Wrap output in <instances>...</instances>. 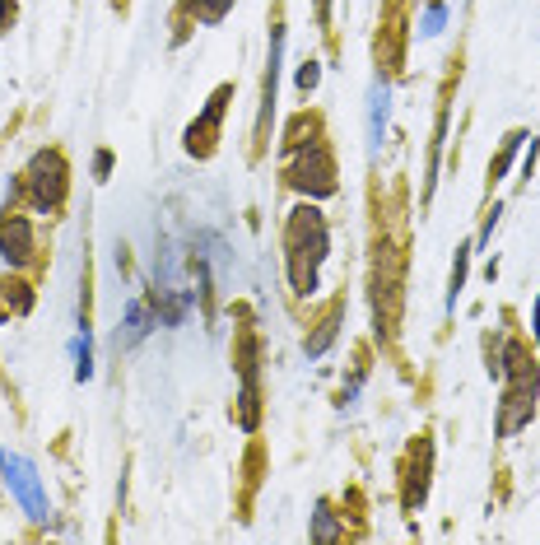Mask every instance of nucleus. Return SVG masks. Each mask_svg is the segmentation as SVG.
<instances>
[{
	"label": "nucleus",
	"instance_id": "nucleus-1",
	"mask_svg": "<svg viewBox=\"0 0 540 545\" xmlns=\"http://www.w3.org/2000/svg\"><path fill=\"white\" fill-rule=\"evenodd\" d=\"M326 219L317 205H298L289 224H284V266H289V289L298 299H312L317 294V271L326 261Z\"/></svg>",
	"mask_w": 540,
	"mask_h": 545
},
{
	"label": "nucleus",
	"instance_id": "nucleus-2",
	"mask_svg": "<svg viewBox=\"0 0 540 545\" xmlns=\"http://www.w3.org/2000/svg\"><path fill=\"white\" fill-rule=\"evenodd\" d=\"M294 159H289V187L303 191L308 201H322L336 191V159L326 150V140H303L294 145Z\"/></svg>",
	"mask_w": 540,
	"mask_h": 545
},
{
	"label": "nucleus",
	"instance_id": "nucleus-3",
	"mask_svg": "<svg viewBox=\"0 0 540 545\" xmlns=\"http://www.w3.org/2000/svg\"><path fill=\"white\" fill-rule=\"evenodd\" d=\"M24 187H28V205H33L38 215H52V210H61V201H66V187H70L66 159H61L56 150H38V154H33V164H28V173H24Z\"/></svg>",
	"mask_w": 540,
	"mask_h": 545
},
{
	"label": "nucleus",
	"instance_id": "nucleus-4",
	"mask_svg": "<svg viewBox=\"0 0 540 545\" xmlns=\"http://www.w3.org/2000/svg\"><path fill=\"white\" fill-rule=\"evenodd\" d=\"M0 466H5V485L14 490V499L24 504L28 518H47V499H42V485H38V471L24 462V457H14V452H0Z\"/></svg>",
	"mask_w": 540,
	"mask_h": 545
},
{
	"label": "nucleus",
	"instance_id": "nucleus-5",
	"mask_svg": "<svg viewBox=\"0 0 540 545\" xmlns=\"http://www.w3.org/2000/svg\"><path fill=\"white\" fill-rule=\"evenodd\" d=\"M229 98H233V84H219L215 98L205 103V112L187 126V154H201V159H205V154L215 150V140H219V122H224V108H229Z\"/></svg>",
	"mask_w": 540,
	"mask_h": 545
},
{
	"label": "nucleus",
	"instance_id": "nucleus-6",
	"mask_svg": "<svg viewBox=\"0 0 540 545\" xmlns=\"http://www.w3.org/2000/svg\"><path fill=\"white\" fill-rule=\"evenodd\" d=\"M280 56H284V28L270 24V61H266V80H261V117H257L261 145H266L270 117H275V94H280Z\"/></svg>",
	"mask_w": 540,
	"mask_h": 545
},
{
	"label": "nucleus",
	"instance_id": "nucleus-7",
	"mask_svg": "<svg viewBox=\"0 0 540 545\" xmlns=\"http://www.w3.org/2000/svg\"><path fill=\"white\" fill-rule=\"evenodd\" d=\"M33 252H38V243H33V224H28L24 215L0 219V257L10 261V266H28Z\"/></svg>",
	"mask_w": 540,
	"mask_h": 545
},
{
	"label": "nucleus",
	"instance_id": "nucleus-8",
	"mask_svg": "<svg viewBox=\"0 0 540 545\" xmlns=\"http://www.w3.org/2000/svg\"><path fill=\"white\" fill-rule=\"evenodd\" d=\"M429 466H433V448H429V438H419L415 448H410V462H405V494H401L410 513L429 499Z\"/></svg>",
	"mask_w": 540,
	"mask_h": 545
},
{
	"label": "nucleus",
	"instance_id": "nucleus-9",
	"mask_svg": "<svg viewBox=\"0 0 540 545\" xmlns=\"http://www.w3.org/2000/svg\"><path fill=\"white\" fill-rule=\"evenodd\" d=\"M373 108H368V140H373V150H382V131H387V103H392V89L387 80L373 84V98H368Z\"/></svg>",
	"mask_w": 540,
	"mask_h": 545
},
{
	"label": "nucleus",
	"instance_id": "nucleus-10",
	"mask_svg": "<svg viewBox=\"0 0 540 545\" xmlns=\"http://www.w3.org/2000/svg\"><path fill=\"white\" fill-rule=\"evenodd\" d=\"M149 322H154V308H149L145 299H135L131 308H126V331L117 336V345H140L149 336Z\"/></svg>",
	"mask_w": 540,
	"mask_h": 545
},
{
	"label": "nucleus",
	"instance_id": "nucleus-11",
	"mask_svg": "<svg viewBox=\"0 0 540 545\" xmlns=\"http://www.w3.org/2000/svg\"><path fill=\"white\" fill-rule=\"evenodd\" d=\"M182 10L196 14V24H219L229 14V0H182Z\"/></svg>",
	"mask_w": 540,
	"mask_h": 545
},
{
	"label": "nucleus",
	"instance_id": "nucleus-12",
	"mask_svg": "<svg viewBox=\"0 0 540 545\" xmlns=\"http://www.w3.org/2000/svg\"><path fill=\"white\" fill-rule=\"evenodd\" d=\"M522 140H527V131H513V136L503 140V150H499V159H494V164H489V178L499 182L503 173H508V168H513V159H517V150H522Z\"/></svg>",
	"mask_w": 540,
	"mask_h": 545
},
{
	"label": "nucleus",
	"instance_id": "nucleus-13",
	"mask_svg": "<svg viewBox=\"0 0 540 545\" xmlns=\"http://www.w3.org/2000/svg\"><path fill=\"white\" fill-rule=\"evenodd\" d=\"M336 327H340V317L331 313V317L322 322V327L312 331V336H308V359H322L326 350H331V341H336Z\"/></svg>",
	"mask_w": 540,
	"mask_h": 545
},
{
	"label": "nucleus",
	"instance_id": "nucleus-14",
	"mask_svg": "<svg viewBox=\"0 0 540 545\" xmlns=\"http://www.w3.org/2000/svg\"><path fill=\"white\" fill-rule=\"evenodd\" d=\"M466 271H471V247H457V266H452V285H447V308H457V294L466 289Z\"/></svg>",
	"mask_w": 540,
	"mask_h": 545
},
{
	"label": "nucleus",
	"instance_id": "nucleus-15",
	"mask_svg": "<svg viewBox=\"0 0 540 545\" xmlns=\"http://www.w3.org/2000/svg\"><path fill=\"white\" fill-rule=\"evenodd\" d=\"M312 536L317 541H340V527H336V513H331V504H317V518H312Z\"/></svg>",
	"mask_w": 540,
	"mask_h": 545
},
{
	"label": "nucleus",
	"instance_id": "nucleus-16",
	"mask_svg": "<svg viewBox=\"0 0 540 545\" xmlns=\"http://www.w3.org/2000/svg\"><path fill=\"white\" fill-rule=\"evenodd\" d=\"M75 378L89 382L94 378V350H89V327L80 331V341H75Z\"/></svg>",
	"mask_w": 540,
	"mask_h": 545
},
{
	"label": "nucleus",
	"instance_id": "nucleus-17",
	"mask_svg": "<svg viewBox=\"0 0 540 545\" xmlns=\"http://www.w3.org/2000/svg\"><path fill=\"white\" fill-rule=\"evenodd\" d=\"M317 80H322V70H317V61H308V66H298V89H303V94H312V89H317Z\"/></svg>",
	"mask_w": 540,
	"mask_h": 545
},
{
	"label": "nucleus",
	"instance_id": "nucleus-18",
	"mask_svg": "<svg viewBox=\"0 0 540 545\" xmlns=\"http://www.w3.org/2000/svg\"><path fill=\"white\" fill-rule=\"evenodd\" d=\"M443 28V5H429V14H424V33H438Z\"/></svg>",
	"mask_w": 540,
	"mask_h": 545
},
{
	"label": "nucleus",
	"instance_id": "nucleus-19",
	"mask_svg": "<svg viewBox=\"0 0 540 545\" xmlns=\"http://www.w3.org/2000/svg\"><path fill=\"white\" fill-rule=\"evenodd\" d=\"M94 173H98V178H108V173H112V154H108V150H98V159H94Z\"/></svg>",
	"mask_w": 540,
	"mask_h": 545
},
{
	"label": "nucleus",
	"instance_id": "nucleus-20",
	"mask_svg": "<svg viewBox=\"0 0 540 545\" xmlns=\"http://www.w3.org/2000/svg\"><path fill=\"white\" fill-rule=\"evenodd\" d=\"M443 126H447V112L438 117V140H443ZM433 173H438V145H433V164H429V187H433Z\"/></svg>",
	"mask_w": 540,
	"mask_h": 545
},
{
	"label": "nucleus",
	"instance_id": "nucleus-21",
	"mask_svg": "<svg viewBox=\"0 0 540 545\" xmlns=\"http://www.w3.org/2000/svg\"><path fill=\"white\" fill-rule=\"evenodd\" d=\"M10 19H14V0H0V33L10 28Z\"/></svg>",
	"mask_w": 540,
	"mask_h": 545
},
{
	"label": "nucleus",
	"instance_id": "nucleus-22",
	"mask_svg": "<svg viewBox=\"0 0 540 545\" xmlns=\"http://www.w3.org/2000/svg\"><path fill=\"white\" fill-rule=\"evenodd\" d=\"M317 19H322V24L331 19V0H317Z\"/></svg>",
	"mask_w": 540,
	"mask_h": 545
},
{
	"label": "nucleus",
	"instance_id": "nucleus-23",
	"mask_svg": "<svg viewBox=\"0 0 540 545\" xmlns=\"http://www.w3.org/2000/svg\"><path fill=\"white\" fill-rule=\"evenodd\" d=\"M531 331H536V341H540V299H536V308H531Z\"/></svg>",
	"mask_w": 540,
	"mask_h": 545
}]
</instances>
